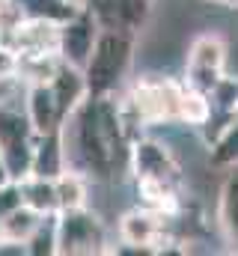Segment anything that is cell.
<instances>
[{"label":"cell","mask_w":238,"mask_h":256,"mask_svg":"<svg viewBox=\"0 0 238 256\" xmlns=\"http://www.w3.org/2000/svg\"><path fill=\"white\" fill-rule=\"evenodd\" d=\"M182 86L170 78H158V74H146L134 84L131 90V104L140 116V122H173L178 120V98H182Z\"/></svg>","instance_id":"obj_5"},{"label":"cell","mask_w":238,"mask_h":256,"mask_svg":"<svg viewBox=\"0 0 238 256\" xmlns=\"http://www.w3.org/2000/svg\"><path fill=\"white\" fill-rule=\"evenodd\" d=\"M218 230L230 254H238V173H232L218 196Z\"/></svg>","instance_id":"obj_12"},{"label":"cell","mask_w":238,"mask_h":256,"mask_svg":"<svg viewBox=\"0 0 238 256\" xmlns=\"http://www.w3.org/2000/svg\"><path fill=\"white\" fill-rule=\"evenodd\" d=\"M96 39H98V24H96V18L80 6L72 18H66V21L60 24V30H57L60 60L66 66H72V68H80V72H84V66L90 60V51H92Z\"/></svg>","instance_id":"obj_8"},{"label":"cell","mask_w":238,"mask_h":256,"mask_svg":"<svg viewBox=\"0 0 238 256\" xmlns=\"http://www.w3.org/2000/svg\"><path fill=\"white\" fill-rule=\"evenodd\" d=\"M230 120H236L238 122V98H236V104H232V110H230Z\"/></svg>","instance_id":"obj_22"},{"label":"cell","mask_w":238,"mask_h":256,"mask_svg":"<svg viewBox=\"0 0 238 256\" xmlns=\"http://www.w3.org/2000/svg\"><path fill=\"white\" fill-rule=\"evenodd\" d=\"M152 0H80V6L96 18L98 30H114L137 36V30L149 18Z\"/></svg>","instance_id":"obj_9"},{"label":"cell","mask_w":238,"mask_h":256,"mask_svg":"<svg viewBox=\"0 0 238 256\" xmlns=\"http://www.w3.org/2000/svg\"><path fill=\"white\" fill-rule=\"evenodd\" d=\"M212 164L218 167H232L238 164V122L230 120L224 131L218 134V140L212 143Z\"/></svg>","instance_id":"obj_18"},{"label":"cell","mask_w":238,"mask_h":256,"mask_svg":"<svg viewBox=\"0 0 238 256\" xmlns=\"http://www.w3.org/2000/svg\"><path fill=\"white\" fill-rule=\"evenodd\" d=\"M74 3H80V0H74Z\"/></svg>","instance_id":"obj_23"},{"label":"cell","mask_w":238,"mask_h":256,"mask_svg":"<svg viewBox=\"0 0 238 256\" xmlns=\"http://www.w3.org/2000/svg\"><path fill=\"white\" fill-rule=\"evenodd\" d=\"M3 182H9V173H6V167H3V155H0V185Z\"/></svg>","instance_id":"obj_21"},{"label":"cell","mask_w":238,"mask_h":256,"mask_svg":"<svg viewBox=\"0 0 238 256\" xmlns=\"http://www.w3.org/2000/svg\"><path fill=\"white\" fill-rule=\"evenodd\" d=\"M128 158H131V170H134L137 182H158V185H173L176 188L178 164L164 143H158L152 137H140V140L131 143Z\"/></svg>","instance_id":"obj_6"},{"label":"cell","mask_w":238,"mask_h":256,"mask_svg":"<svg viewBox=\"0 0 238 256\" xmlns=\"http://www.w3.org/2000/svg\"><path fill=\"white\" fill-rule=\"evenodd\" d=\"M60 128L57 131H48V134H36L33 158H30V176L57 179L60 173L66 170V149H62V131Z\"/></svg>","instance_id":"obj_11"},{"label":"cell","mask_w":238,"mask_h":256,"mask_svg":"<svg viewBox=\"0 0 238 256\" xmlns=\"http://www.w3.org/2000/svg\"><path fill=\"white\" fill-rule=\"evenodd\" d=\"M33 143H36V131L30 126L27 114L0 102V155H3V167L9 179L18 182L30 173Z\"/></svg>","instance_id":"obj_3"},{"label":"cell","mask_w":238,"mask_h":256,"mask_svg":"<svg viewBox=\"0 0 238 256\" xmlns=\"http://www.w3.org/2000/svg\"><path fill=\"white\" fill-rule=\"evenodd\" d=\"M24 12V18H42V21H57L62 24L66 18H72L80 3L74 0H15Z\"/></svg>","instance_id":"obj_17"},{"label":"cell","mask_w":238,"mask_h":256,"mask_svg":"<svg viewBox=\"0 0 238 256\" xmlns=\"http://www.w3.org/2000/svg\"><path fill=\"white\" fill-rule=\"evenodd\" d=\"M226 78V42L220 33H200L184 60V86H194L200 92H212Z\"/></svg>","instance_id":"obj_4"},{"label":"cell","mask_w":238,"mask_h":256,"mask_svg":"<svg viewBox=\"0 0 238 256\" xmlns=\"http://www.w3.org/2000/svg\"><path fill=\"white\" fill-rule=\"evenodd\" d=\"M134 60V36L98 30V39L84 66L86 96H114Z\"/></svg>","instance_id":"obj_1"},{"label":"cell","mask_w":238,"mask_h":256,"mask_svg":"<svg viewBox=\"0 0 238 256\" xmlns=\"http://www.w3.org/2000/svg\"><path fill=\"white\" fill-rule=\"evenodd\" d=\"M57 218V254L66 256H92V254H108V232L104 224L86 208H60L54 212Z\"/></svg>","instance_id":"obj_2"},{"label":"cell","mask_w":238,"mask_h":256,"mask_svg":"<svg viewBox=\"0 0 238 256\" xmlns=\"http://www.w3.org/2000/svg\"><path fill=\"white\" fill-rule=\"evenodd\" d=\"M164 236H167V214L149 206L128 208L119 218V238L134 254H158V244L164 242Z\"/></svg>","instance_id":"obj_7"},{"label":"cell","mask_w":238,"mask_h":256,"mask_svg":"<svg viewBox=\"0 0 238 256\" xmlns=\"http://www.w3.org/2000/svg\"><path fill=\"white\" fill-rule=\"evenodd\" d=\"M39 220H42V214L21 202L18 208H12V212L0 220V238H3V242H15V244H27V238L33 236V230L39 226ZM24 250H27V248H24Z\"/></svg>","instance_id":"obj_13"},{"label":"cell","mask_w":238,"mask_h":256,"mask_svg":"<svg viewBox=\"0 0 238 256\" xmlns=\"http://www.w3.org/2000/svg\"><path fill=\"white\" fill-rule=\"evenodd\" d=\"M18 206H21V185H18L15 179H9V182L0 185V220H3L12 208H18Z\"/></svg>","instance_id":"obj_20"},{"label":"cell","mask_w":238,"mask_h":256,"mask_svg":"<svg viewBox=\"0 0 238 256\" xmlns=\"http://www.w3.org/2000/svg\"><path fill=\"white\" fill-rule=\"evenodd\" d=\"M54 196H57V212L60 208L86 206V176L66 167L57 179H54Z\"/></svg>","instance_id":"obj_15"},{"label":"cell","mask_w":238,"mask_h":256,"mask_svg":"<svg viewBox=\"0 0 238 256\" xmlns=\"http://www.w3.org/2000/svg\"><path fill=\"white\" fill-rule=\"evenodd\" d=\"M27 120L36 134H48V131H57L62 126V114H60V104L54 98V90L51 84H27V108H24Z\"/></svg>","instance_id":"obj_10"},{"label":"cell","mask_w":238,"mask_h":256,"mask_svg":"<svg viewBox=\"0 0 238 256\" xmlns=\"http://www.w3.org/2000/svg\"><path fill=\"white\" fill-rule=\"evenodd\" d=\"M21 185V202L30 206L39 214H51L57 212V196H54V179H42V176H24L18 179Z\"/></svg>","instance_id":"obj_14"},{"label":"cell","mask_w":238,"mask_h":256,"mask_svg":"<svg viewBox=\"0 0 238 256\" xmlns=\"http://www.w3.org/2000/svg\"><path fill=\"white\" fill-rule=\"evenodd\" d=\"M0 51H3V48H0Z\"/></svg>","instance_id":"obj_24"},{"label":"cell","mask_w":238,"mask_h":256,"mask_svg":"<svg viewBox=\"0 0 238 256\" xmlns=\"http://www.w3.org/2000/svg\"><path fill=\"white\" fill-rule=\"evenodd\" d=\"M24 248H27V254H36V256L57 254V218H54V212L51 214H42L39 226L33 230V236L27 238Z\"/></svg>","instance_id":"obj_19"},{"label":"cell","mask_w":238,"mask_h":256,"mask_svg":"<svg viewBox=\"0 0 238 256\" xmlns=\"http://www.w3.org/2000/svg\"><path fill=\"white\" fill-rule=\"evenodd\" d=\"M212 120V98L194 86H182V98H178V122L188 126H208Z\"/></svg>","instance_id":"obj_16"}]
</instances>
